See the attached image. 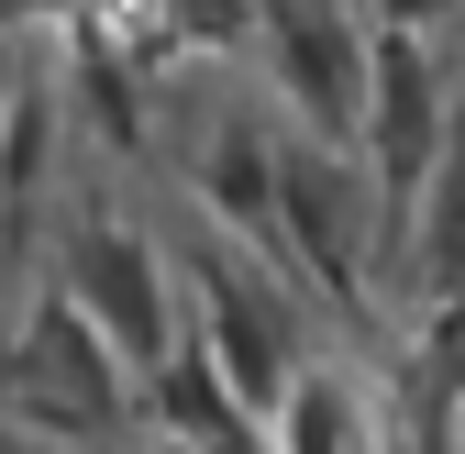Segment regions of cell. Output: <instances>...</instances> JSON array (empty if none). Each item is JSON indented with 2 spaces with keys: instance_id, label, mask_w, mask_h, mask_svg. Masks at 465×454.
Here are the masks:
<instances>
[{
  "instance_id": "cell-4",
  "label": "cell",
  "mask_w": 465,
  "mask_h": 454,
  "mask_svg": "<svg viewBox=\"0 0 465 454\" xmlns=\"http://www.w3.org/2000/svg\"><path fill=\"white\" fill-rule=\"evenodd\" d=\"M0 400H12L34 432H55V443H111L134 421V377L100 355V332L67 300H34L23 344L0 355Z\"/></svg>"
},
{
  "instance_id": "cell-8",
  "label": "cell",
  "mask_w": 465,
  "mask_h": 454,
  "mask_svg": "<svg viewBox=\"0 0 465 454\" xmlns=\"http://www.w3.org/2000/svg\"><path fill=\"white\" fill-rule=\"evenodd\" d=\"M144 421H155V443H178V454H200V443H222L232 421H244V410H232V388L178 344V355H166L155 377H144Z\"/></svg>"
},
{
  "instance_id": "cell-1",
  "label": "cell",
  "mask_w": 465,
  "mask_h": 454,
  "mask_svg": "<svg viewBox=\"0 0 465 454\" xmlns=\"http://www.w3.org/2000/svg\"><path fill=\"white\" fill-rule=\"evenodd\" d=\"M55 300L100 332V355L123 366V377H155L166 355L189 344V300H178V277H166V244L134 233V222H111V211L67 233V255H55Z\"/></svg>"
},
{
  "instance_id": "cell-6",
  "label": "cell",
  "mask_w": 465,
  "mask_h": 454,
  "mask_svg": "<svg viewBox=\"0 0 465 454\" xmlns=\"http://www.w3.org/2000/svg\"><path fill=\"white\" fill-rule=\"evenodd\" d=\"M266 454H411V443H399V410H388V388L366 366L300 355L288 400L266 410Z\"/></svg>"
},
{
  "instance_id": "cell-10",
  "label": "cell",
  "mask_w": 465,
  "mask_h": 454,
  "mask_svg": "<svg viewBox=\"0 0 465 454\" xmlns=\"http://www.w3.org/2000/svg\"><path fill=\"white\" fill-rule=\"evenodd\" d=\"M0 111H12V78H0Z\"/></svg>"
},
{
  "instance_id": "cell-3",
  "label": "cell",
  "mask_w": 465,
  "mask_h": 454,
  "mask_svg": "<svg viewBox=\"0 0 465 454\" xmlns=\"http://www.w3.org/2000/svg\"><path fill=\"white\" fill-rule=\"evenodd\" d=\"M178 300H189V355L232 388V410H244L266 432V410L288 400V377H300V321H288L277 289H255V266H232V255H200L178 277Z\"/></svg>"
},
{
  "instance_id": "cell-9",
  "label": "cell",
  "mask_w": 465,
  "mask_h": 454,
  "mask_svg": "<svg viewBox=\"0 0 465 454\" xmlns=\"http://www.w3.org/2000/svg\"><path fill=\"white\" fill-rule=\"evenodd\" d=\"M443 12H454V0H366L377 34H421V23H443Z\"/></svg>"
},
{
  "instance_id": "cell-7",
  "label": "cell",
  "mask_w": 465,
  "mask_h": 454,
  "mask_svg": "<svg viewBox=\"0 0 465 454\" xmlns=\"http://www.w3.org/2000/svg\"><path fill=\"white\" fill-rule=\"evenodd\" d=\"M189 189L211 200L222 233H244L266 266H288V244H277V133H255L244 111H232V123H211V144L189 155Z\"/></svg>"
},
{
  "instance_id": "cell-2",
  "label": "cell",
  "mask_w": 465,
  "mask_h": 454,
  "mask_svg": "<svg viewBox=\"0 0 465 454\" xmlns=\"http://www.w3.org/2000/svg\"><path fill=\"white\" fill-rule=\"evenodd\" d=\"M277 244H288V277H311L343 321H366V300H377V211H366L355 155L300 144V133L277 144Z\"/></svg>"
},
{
  "instance_id": "cell-5",
  "label": "cell",
  "mask_w": 465,
  "mask_h": 454,
  "mask_svg": "<svg viewBox=\"0 0 465 454\" xmlns=\"http://www.w3.org/2000/svg\"><path fill=\"white\" fill-rule=\"evenodd\" d=\"M255 34H266L277 100L300 111V144L355 155V133H366V12H343V0H255Z\"/></svg>"
}]
</instances>
